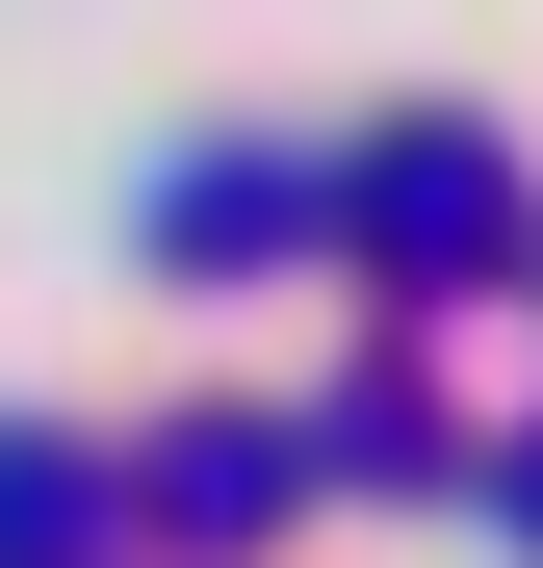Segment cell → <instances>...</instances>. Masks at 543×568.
Masks as SVG:
<instances>
[{"label":"cell","mask_w":543,"mask_h":568,"mask_svg":"<svg viewBox=\"0 0 543 568\" xmlns=\"http://www.w3.org/2000/svg\"><path fill=\"white\" fill-rule=\"evenodd\" d=\"M336 258H362V311H466L517 258V155L492 130H362L336 155Z\"/></svg>","instance_id":"cell-1"},{"label":"cell","mask_w":543,"mask_h":568,"mask_svg":"<svg viewBox=\"0 0 543 568\" xmlns=\"http://www.w3.org/2000/svg\"><path fill=\"white\" fill-rule=\"evenodd\" d=\"M285 517H311V439H285V414H181V439H130V542H155V568H259Z\"/></svg>","instance_id":"cell-2"},{"label":"cell","mask_w":543,"mask_h":568,"mask_svg":"<svg viewBox=\"0 0 543 568\" xmlns=\"http://www.w3.org/2000/svg\"><path fill=\"white\" fill-rule=\"evenodd\" d=\"M311 233H336L311 155H181L155 181V284H259V258H311Z\"/></svg>","instance_id":"cell-3"},{"label":"cell","mask_w":543,"mask_h":568,"mask_svg":"<svg viewBox=\"0 0 543 568\" xmlns=\"http://www.w3.org/2000/svg\"><path fill=\"white\" fill-rule=\"evenodd\" d=\"M104 542H130V465L52 439V414H0V568H104Z\"/></svg>","instance_id":"cell-4"},{"label":"cell","mask_w":543,"mask_h":568,"mask_svg":"<svg viewBox=\"0 0 543 568\" xmlns=\"http://www.w3.org/2000/svg\"><path fill=\"white\" fill-rule=\"evenodd\" d=\"M285 439L336 465V491H466V414H440L414 362H362V388H336V414H285Z\"/></svg>","instance_id":"cell-5"},{"label":"cell","mask_w":543,"mask_h":568,"mask_svg":"<svg viewBox=\"0 0 543 568\" xmlns=\"http://www.w3.org/2000/svg\"><path fill=\"white\" fill-rule=\"evenodd\" d=\"M466 491H492V542H543V439H492V465H466Z\"/></svg>","instance_id":"cell-6"}]
</instances>
